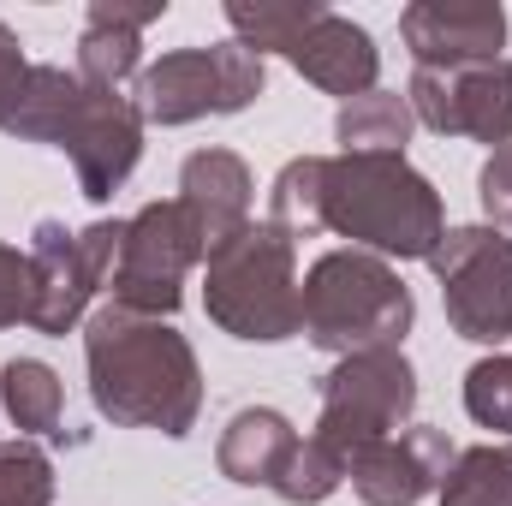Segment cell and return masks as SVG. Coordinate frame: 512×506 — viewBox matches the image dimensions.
Instances as JSON below:
<instances>
[{
  "label": "cell",
  "mask_w": 512,
  "mask_h": 506,
  "mask_svg": "<svg viewBox=\"0 0 512 506\" xmlns=\"http://www.w3.org/2000/svg\"><path fill=\"white\" fill-rule=\"evenodd\" d=\"M84 364H90V399L120 429H161L191 435L203 411V370L191 340L161 316H131L102 304L84 322Z\"/></svg>",
  "instance_id": "obj_1"
},
{
  "label": "cell",
  "mask_w": 512,
  "mask_h": 506,
  "mask_svg": "<svg viewBox=\"0 0 512 506\" xmlns=\"http://www.w3.org/2000/svg\"><path fill=\"white\" fill-rule=\"evenodd\" d=\"M322 221L382 262H429L447 233L441 191L405 155H328Z\"/></svg>",
  "instance_id": "obj_2"
},
{
  "label": "cell",
  "mask_w": 512,
  "mask_h": 506,
  "mask_svg": "<svg viewBox=\"0 0 512 506\" xmlns=\"http://www.w3.org/2000/svg\"><path fill=\"white\" fill-rule=\"evenodd\" d=\"M411 322H417L411 286L399 280L393 262L370 251L316 256V268L298 286V334L328 358L387 352L411 334Z\"/></svg>",
  "instance_id": "obj_3"
},
{
  "label": "cell",
  "mask_w": 512,
  "mask_h": 506,
  "mask_svg": "<svg viewBox=\"0 0 512 506\" xmlns=\"http://www.w3.org/2000/svg\"><path fill=\"white\" fill-rule=\"evenodd\" d=\"M203 310L233 340H292L298 334V251L280 227L251 221L203 256Z\"/></svg>",
  "instance_id": "obj_4"
},
{
  "label": "cell",
  "mask_w": 512,
  "mask_h": 506,
  "mask_svg": "<svg viewBox=\"0 0 512 506\" xmlns=\"http://www.w3.org/2000/svg\"><path fill=\"white\" fill-rule=\"evenodd\" d=\"M256 96H262V54H251L239 36L215 48L161 54L131 84L143 126H191L203 114H239Z\"/></svg>",
  "instance_id": "obj_5"
},
{
  "label": "cell",
  "mask_w": 512,
  "mask_h": 506,
  "mask_svg": "<svg viewBox=\"0 0 512 506\" xmlns=\"http://www.w3.org/2000/svg\"><path fill=\"white\" fill-rule=\"evenodd\" d=\"M417 411V370L405 364L399 346L387 352H352L322 376V411H316V441L334 447L340 459L399 435Z\"/></svg>",
  "instance_id": "obj_6"
},
{
  "label": "cell",
  "mask_w": 512,
  "mask_h": 506,
  "mask_svg": "<svg viewBox=\"0 0 512 506\" xmlns=\"http://www.w3.org/2000/svg\"><path fill=\"white\" fill-rule=\"evenodd\" d=\"M209 256L191 209L173 203H143L120 233V256L108 274V304L131 310V316H173L185 298V274Z\"/></svg>",
  "instance_id": "obj_7"
},
{
  "label": "cell",
  "mask_w": 512,
  "mask_h": 506,
  "mask_svg": "<svg viewBox=\"0 0 512 506\" xmlns=\"http://www.w3.org/2000/svg\"><path fill=\"white\" fill-rule=\"evenodd\" d=\"M126 221H96L84 233H66L60 221H36L30 233V322L36 334H72L90 310V298L108 286L120 256Z\"/></svg>",
  "instance_id": "obj_8"
},
{
  "label": "cell",
  "mask_w": 512,
  "mask_h": 506,
  "mask_svg": "<svg viewBox=\"0 0 512 506\" xmlns=\"http://www.w3.org/2000/svg\"><path fill=\"white\" fill-rule=\"evenodd\" d=\"M441 304L459 340L507 346L512 340V239L495 227H453L429 251Z\"/></svg>",
  "instance_id": "obj_9"
},
{
  "label": "cell",
  "mask_w": 512,
  "mask_h": 506,
  "mask_svg": "<svg viewBox=\"0 0 512 506\" xmlns=\"http://www.w3.org/2000/svg\"><path fill=\"white\" fill-rule=\"evenodd\" d=\"M411 120L441 137H477L489 149L512 143V60H483L465 72H411Z\"/></svg>",
  "instance_id": "obj_10"
},
{
  "label": "cell",
  "mask_w": 512,
  "mask_h": 506,
  "mask_svg": "<svg viewBox=\"0 0 512 506\" xmlns=\"http://www.w3.org/2000/svg\"><path fill=\"white\" fill-rule=\"evenodd\" d=\"M399 36L423 72H465L501 60L507 12L489 0H417L399 12Z\"/></svg>",
  "instance_id": "obj_11"
},
{
  "label": "cell",
  "mask_w": 512,
  "mask_h": 506,
  "mask_svg": "<svg viewBox=\"0 0 512 506\" xmlns=\"http://www.w3.org/2000/svg\"><path fill=\"white\" fill-rule=\"evenodd\" d=\"M447 465H453L447 429L417 423V429H399V435H387L376 447L352 453L346 459V483L358 489L364 506H417L423 495L441 489Z\"/></svg>",
  "instance_id": "obj_12"
},
{
  "label": "cell",
  "mask_w": 512,
  "mask_h": 506,
  "mask_svg": "<svg viewBox=\"0 0 512 506\" xmlns=\"http://www.w3.org/2000/svg\"><path fill=\"white\" fill-rule=\"evenodd\" d=\"M66 155L78 167V185L90 203H108L131 179L137 155H143V114L126 90H90L84 114L66 137Z\"/></svg>",
  "instance_id": "obj_13"
},
{
  "label": "cell",
  "mask_w": 512,
  "mask_h": 506,
  "mask_svg": "<svg viewBox=\"0 0 512 506\" xmlns=\"http://www.w3.org/2000/svg\"><path fill=\"white\" fill-rule=\"evenodd\" d=\"M286 60L304 72V84H316V90H328V96H346V102L370 96V90H376V72H382V54H376L370 30L352 24V18H340V12H322V18L286 48Z\"/></svg>",
  "instance_id": "obj_14"
},
{
  "label": "cell",
  "mask_w": 512,
  "mask_h": 506,
  "mask_svg": "<svg viewBox=\"0 0 512 506\" xmlns=\"http://www.w3.org/2000/svg\"><path fill=\"white\" fill-rule=\"evenodd\" d=\"M251 167L233 149H197L179 167V203L191 209L203 245H227L239 227H251Z\"/></svg>",
  "instance_id": "obj_15"
},
{
  "label": "cell",
  "mask_w": 512,
  "mask_h": 506,
  "mask_svg": "<svg viewBox=\"0 0 512 506\" xmlns=\"http://www.w3.org/2000/svg\"><path fill=\"white\" fill-rule=\"evenodd\" d=\"M167 12V0L149 6H120V0H96L90 24L78 36V78L90 90H126L143 72V30Z\"/></svg>",
  "instance_id": "obj_16"
},
{
  "label": "cell",
  "mask_w": 512,
  "mask_h": 506,
  "mask_svg": "<svg viewBox=\"0 0 512 506\" xmlns=\"http://www.w3.org/2000/svg\"><path fill=\"white\" fill-rule=\"evenodd\" d=\"M84 96H90V84L78 72H66V66H30L24 84H18V96L0 114V131H12L24 143L66 149V137L78 126V114H84Z\"/></svg>",
  "instance_id": "obj_17"
},
{
  "label": "cell",
  "mask_w": 512,
  "mask_h": 506,
  "mask_svg": "<svg viewBox=\"0 0 512 506\" xmlns=\"http://www.w3.org/2000/svg\"><path fill=\"white\" fill-rule=\"evenodd\" d=\"M292 453H298V429H292L280 411L251 405V411H239V417L221 429L215 465H221V477H227V483L274 489V483H280V471L292 465Z\"/></svg>",
  "instance_id": "obj_18"
},
{
  "label": "cell",
  "mask_w": 512,
  "mask_h": 506,
  "mask_svg": "<svg viewBox=\"0 0 512 506\" xmlns=\"http://www.w3.org/2000/svg\"><path fill=\"white\" fill-rule=\"evenodd\" d=\"M411 102L405 96H387V90H370L358 102L340 108L334 120V137H340V155H405L411 143Z\"/></svg>",
  "instance_id": "obj_19"
},
{
  "label": "cell",
  "mask_w": 512,
  "mask_h": 506,
  "mask_svg": "<svg viewBox=\"0 0 512 506\" xmlns=\"http://www.w3.org/2000/svg\"><path fill=\"white\" fill-rule=\"evenodd\" d=\"M0 411L18 423V435H60L66 387L42 358H12L0 370Z\"/></svg>",
  "instance_id": "obj_20"
},
{
  "label": "cell",
  "mask_w": 512,
  "mask_h": 506,
  "mask_svg": "<svg viewBox=\"0 0 512 506\" xmlns=\"http://www.w3.org/2000/svg\"><path fill=\"white\" fill-rule=\"evenodd\" d=\"M322 185H328V155H298L280 167L274 191H268V227H280L292 245L310 233H328L322 221Z\"/></svg>",
  "instance_id": "obj_21"
},
{
  "label": "cell",
  "mask_w": 512,
  "mask_h": 506,
  "mask_svg": "<svg viewBox=\"0 0 512 506\" xmlns=\"http://www.w3.org/2000/svg\"><path fill=\"white\" fill-rule=\"evenodd\" d=\"M435 501L441 506H512V441H489V447L453 453Z\"/></svg>",
  "instance_id": "obj_22"
},
{
  "label": "cell",
  "mask_w": 512,
  "mask_h": 506,
  "mask_svg": "<svg viewBox=\"0 0 512 506\" xmlns=\"http://www.w3.org/2000/svg\"><path fill=\"white\" fill-rule=\"evenodd\" d=\"M322 12V0H227V24L251 54H286Z\"/></svg>",
  "instance_id": "obj_23"
},
{
  "label": "cell",
  "mask_w": 512,
  "mask_h": 506,
  "mask_svg": "<svg viewBox=\"0 0 512 506\" xmlns=\"http://www.w3.org/2000/svg\"><path fill=\"white\" fill-rule=\"evenodd\" d=\"M340 483H346V459H340L334 447H322L316 435H304L298 453H292V465L280 471L274 495H280L286 506H316V501H328Z\"/></svg>",
  "instance_id": "obj_24"
},
{
  "label": "cell",
  "mask_w": 512,
  "mask_h": 506,
  "mask_svg": "<svg viewBox=\"0 0 512 506\" xmlns=\"http://www.w3.org/2000/svg\"><path fill=\"white\" fill-rule=\"evenodd\" d=\"M465 411H471V423L512 435V352L477 358L465 370Z\"/></svg>",
  "instance_id": "obj_25"
},
{
  "label": "cell",
  "mask_w": 512,
  "mask_h": 506,
  "mask_svg": "<svg viewBox=\"0 0 512 506\" xmlns=\"http://www.w3.org/2000/svg\"><path fill=\"white\" fill-rule=\"evenodd\" d=\"M0 506H54V465L30 441H0Z\"/></svg>",
  "instance_id": "obj_26"
},
{
  "label": "cell",
  "mask_w": 512,
  "mask_h": 506,
  "mask_svg": "<svg viewBox=\"0 0 512 506\" xmlns=\"http://www.w3.org/2000/svg\"><path fill=\"white\" fill-rule=\"evenodd\" d=\"M477 197H483L489 227L512 239V143H507V149H495V155L483 161V173H477Z\"/></svg>",
  "instance_id": "obj_27"
},
{
  "label": "cell",
  "mask_w": 512,
  "mask_h": 506,
  "mask_svg": "<svg viewBox=\"0 0 512 506\" xmlns=\"http://www.w3.org/2000/svg\"><path fill=\"white\" fill-rule=\"evenodd\" d=\"M30 322V256L0 245V328Z\"/></svg>",
  "instance_id": "obj_28"
},
{
  "label": "cell",
  "mask_w": 512,
  "mask_h": 506,
  "mask_svg": "<svg viewBox=\"0 0 512 506\" xmlns=\"http://www.w3.org/2000/svg\"><path fill=\"white\" fill-rule=\"evenodd\" d=\"M24 72H30V60H24V48H18V36L0 24V114H6V102L18 96V84H24Z\"/></svg>",
  "instance_id": "obj_29"
}]
</instances>
